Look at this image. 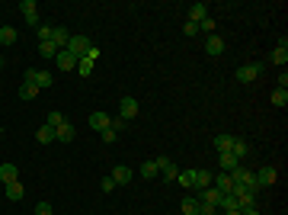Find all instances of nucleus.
I'll use <instances>...</instances> for the list:
<instances>
[{"label": "nucleus", "mask_w": 288, "mask_h": 215, "mask_svg": "<svg viewBox=\"0 0 288 215\" xmlns=\"http://www.w3.org/2000/svg\"><path fill=\"white\" fill-rule=\"evenodd\" d=\"M215 148H218V154H228L231 148H234V135H218L215 138Z\"/></svg>", "instance_id": "nucleus-24"}, {"label": "nucleus", "mask_w": 288, "mask_h": 215, "mask_svg": "<svg viewBox=\"0 0 288 215\" xmlns=\"http://www.w3.org/2000/svg\"><path fill=\"white\" fill-rule=\"evenodd\" d=\"M253 177H256V186H259V190H266V186H272V183H276V167H269V164H266V167H259V170L253 173Z\"/></svg>", "instance_id": "nucleus-5"}, {"label": "nucleus", "mask_w": 288, "mask_h": 215, "mask_svg": "<svg viewBox=\"0 0 288 215\" xmlns=\"http://www.w3.org/2000/svg\"><path fill=\"white\" fill-rule=\"evenodd\" d=\"M198 32H202V36H211V32H215V19H211V16H205L202 23H198Z\"/></svg>", "instance_id": "nucleus-35"}, {"label": "nucleus", "mask_w": 288, "mask_h": 215, "mask_svg": "<svg viewBox=\"0 0 288 215\" xmlns=\"http://www.w3.org/2000/svg\"><path fill=\"white\" fill-rule=\"evenodd\" d=\"M58 45H54V42H39V55H42V58H51V61H54V55H58Z\"/></svg>", "instance_id": "nucleus-26"}, {"label": "nucleus", "mask_w": 288, "mask_h": 215, "mask_svg": "<svg viewBox=\"0 0 288 215\" xmlns=\"http://www.w3.org/2000/svg\"><path fill=\"white\" fill-rule=\"evenodd\" d=\"M205 16H208V6L205 3H192L189 6V23H202Z\"/></svg>", "instance_id": "nucleus-18"}, {"label": "nucleus", "mask_w": 288, "mask_h": 215, "mask_svg": "<svg viewBox=\"0 0 288 215\" xmlns=\"http://www.w3.org/2000/svg\"><path fill=\"white\" fill-rule=\"evenodd\" d=\"M67 39H71V32H67L64 26H54V29H51V42L58 45V49H64V45H67Z\"/></svg>", "instance_id": "nucleus-19"}, {"label": "nucleus", "mask_w": 288, "mask_h": 215, "mask_svg": "<svg viewBox=\"0 0 288 215\" xmlns=\"http://www.w3.org/2000/svg\"><path fill=\"white\" fill-rule=\"evenodd\" d=\"M67 119H64V112H48V122L45 125H51V129H58V125H64Z\"/></svg>", "instance_id": "nucleus-34"}, {"label": "nucleus", "mask_w": 288, "mask_h": 215, "mask_svg": "<svg viewBox=\"0 0 288 215\" xmlns=\"http://www.w3.org/2000/svg\"><path fill=\"white\" fill-rule=\"evenodd\" d=\"M231 180H234V186H250V190H259V186H256V177H253V170H246L243 164H240L237 170H231Z\"/></svg>", "instance_id": "nucleus-2"}, {"label": "nucleus", "mask_w": 288, "mask_h": 215, "mask_svg": "<svg viewBox=\"0 0 288 215\" xmlns=\"http://www.w3.org/2000/svg\"><path fill=\"white\" fill-rule=\"evenodd\" d=\"M84 58H87V61H96V58H99V49H96V45H90V52H87Z\"/></svg>", "instance_id": "nucleus-42"}, {"label": "nucleus", "mask_w": 288, "mask_h": 215, "mask_svg": "<svg viewBox=\"0 0 288 215\" xmlns=\"http://www.w3.org/2000/svg\"><path fill=\"white\" fill-rule=\"evenodd\" d=\"M19 39V32L13 26H0V45H13Z\"/></svg>", "instance_id": "nucleus-22"}, {"label": "nucleus", "mask_w": 288, "mask_h": 215, "mask_svg": "<svg viewBox=\"0 0 288 215\" xmlns=\"http://www.w3.org/2000/svg\"><path fill=\"white\" fill-rule=\"evenodd\" d=\"M39 97V87L32 84V80H23V87H19V100H26V103H32V100Z\"/></svg>", "instance_id": "nucleus-15"}, {"label": "nucleus", "mask_w": 288, "mask_h": 215, "mask_svg": "<svg viewBox=\"0 0 288 215\" xmlns=\"http://www.w3.org/2000/svg\"><path fill=\"white\" fill-rule=\"evenodd\" d=\"M87 125H90L93 132H102V129H109V125H112V119H109L106 112H90V119H87Z\"/></svg>", "instance_id": "nucleus-9"}, {"label": "nucleus", "mask_w": 288, "mask_h": 215, "mask_svg": "<svg viewBox=\"0 0 288 215\" xmlns=\"http://www.w3.org/2000/svg\"><path fill=\"white\" fill-rule=\"evenodd\" d=\"M36 215H51V203H45V199H42V203L36 206Z\"/></svg>", "instance_id": "nucleus-39"}, {"label": "nucleus", "mask_w": 288, "mask_h": 215, "mask_svg": "<svg viewBox=\"0 0 288 215\" xmlns=\"http://www.w3.org/2000/svg\"><path fill=\"white\" fill-rule=\"evenodd\" d=\"M157 173H160V167H157V161H147V164H141V177H144V180H154Z\"/></svg>", "instance_id": "nucleus-28"}, {"label": "nucleus", "mask_w": 288, "mask_h": 215, "mask_svg": "<svg viewBox=\"0 0 288 215\" xmlns=\"http://www.w3.org/2000/svg\"><path fill=\"white\" fill-rule=\"evenodd\" d=\"M211 180H215V177H211L208 170L195 167V190H208V186H211Z\"/></svg>", "instance_id": "nucleus-20"}, {"label": "nucleus", "mask_w": 288, "mask_h": 215, "mask_svg": "<svg viewBox=\"0 0 288 215\" xmlns=\"http://www.w3.org/2000/svg\"><path fill=\"white\" fill-rule=\"evenodd\" d=\"M157 167H160L163 180H176V177H180V167H176L170 158H157Z\"/></svg>", "instance_id": "nucleus-8"}, {"label": "nucleus", "mask_w": 288, "mask_h": 215, "mask_svg": "<svg viewBox=\"0 0 288 215\" xmlns=\"http://www.w3.org/2000/svg\"><path fill=\"white\" fill-rule=\"evenodd\" d=\"M119 112H122V119H125V122H132V119L138 116V100H135V97H122Z\"/></svg>", "instance_id": "nucleus-6"}, {"label": "nucleus", "mask_w": 288, "mask_h": 215, "mask_svg": "<svg viewBox=\"0 0 288 215\" xmlns=\"http://www.w3.org/2000/svg\"><path fill=\"white\" fill-rule=\"evenodd\" d=\"M39 42H51V26L39 23Z\"/></svg>", "instance_id": "nucleus-36"}, {"label": "nucleus", "mask_w": 288, "mask_h": 215, "mask_svg": "<svg viewBox=\"0 0 288 215\" xmlns=\"http://www.w3.org/2000/svg\"><path fill=\"white\" fill-rule=\"evenodd\" d=\"M90 45H93V42H90L87 36H71V39H67V45H64V52H71V55L80 61V58L90 52Z\"/></svg>", "instance_id": "nucleus-1"}, {"label": "nucleus", "mask_w": 288, "mask_h": 215, "mask_svg": "<svg viewBox=\"0 0 288 215\" xmlns=\"http://www.w3.org/2000/svg\"><path fill=\"white\" fill-rule=\"evenodd\" d=\"M3 64H6V61H3V58H0V68H3Z\"/></svg>", "instance_id": "nucleus-46"}, {"label": "nucleus", "mask_w": 288, "mask_h": 215, "mask_svg": "<svg viewBox=\"0 0 288 215\" xmlns=\"http://www.w3.org/2000/svg\"><path fill=\"white\" fill-rule=\"evenodd\" d=\"M54 61H58V68H61V71H74V68H77V58H74L71 52H64V49L54 55Z\"/></svg>", "instance_id": "nucleus-10"}, {"label": "nucleus", "mask_w": 288, "mask_h": 215, "mask_svg": "<svg viewBox=\"0 0 288 215\" xmlns=\"http://www.w3.org/2000/svg\"><path fill=\"white\" fill-rule=\"evenodd\" d=\"M109 177L115 180V186H128V183H132V167H125V164H115Z\"/></svg>", "instance_id": "nucleus-7"}, {"label": "nucleus", "mask_w": 288, "mask_h": 215, "mask_svg": "<svg viewBox=\"0 0 288 215\" xmlns=\"http://www.w3.org/2000/svg\"><path fill=\"white\" fill-rule=\"evenodd\" d=\"M205 52H208V55H221V52H224V39L221 36H205Z\"/></svg>", "instance_id": "nucleus-14"}, {"label": "nucleus", "mask_w": 288, "mask_h": 215, "mask_svg": "<svg viewBox=\"0 0 288 215\" xmlns=\"http://www.w3.org/2000/svg\"><path fill=\"white\" fill-rule=\"evenodd\" d=\"M221 215H240V209H228V212H221Z\"/></svg>", "instance_id": "nucleus-45"}, {"label": "nucleus", "mask_w": 288, "mask_h": 215, "mask_svg": "<svg viewBox=\"0 0 288 215\" xmlns=\"http://www.w3.org/2000/svg\"><path fill=\"white\" fill-rule=\"evenodd\" d=\"M218 209H215V206H208V203H198V212L195 215H215Z\"/></svg>", "instance_id": "nucleus-38"}, {"label": "nucleus", "mask_w": 288, "mask_h": 215, "mask_svg": "<svg viewBox=\"0 0 288 215\" xmlns=\"http://www.w3.org/2000/svg\"><path fill=\"white\" fill-rule=\"evenodd\" d=\"M240 215H259V212H256V206H243V209H240Z\"/></svg>", "instance_id": "nucleus-44"}, {"label": "nucleus", "mask_w": 288, "mask_h": 215, "mask_svg": "<svg viewBox=\"0 0 288 215\" xmlns=\"http://www.w3.org/2000/svg\"><path fill=\"white\" fill-rule=\"evenodd\" d=\"M77 74H80V77H90V74H93V61L80 58V61H77Z\"/></svg>", "instance_id": "nucleus-32"}, {"label": "nucleus", "mask_w": 288, "mask_h": 215, "mask_svg": "<svg viewBox=\"0 0 288 215\" xmlns=\"http://www.w3.org/2000/svg\"><path fill=\"white\" fill-rule=\"evenodd\" d=\"M272 61H276L279 68H285V64H288V49H282V45H276V52H272Z\"/></svg>", "instance_id": "nucleus-31"}, {"label": "nucleus", "mask_w": 288, "mask_h": 215, "mask_svg": "<svg viewBox=\"0 0 288 215\" xmlns=\"http://www.w3.org/2000/svg\"><path fill=\"white\" fill-rule=\"evenodd\" d=\"M231 154H234V158L240 161V164H243V158L250 154V145H246L243 138H234V148H231Z\"/></svg>", "instance_id": "nucleus-21"}, {"label": "nucleus", "mask_w": 288, "mask_h": 215, "mask_svg": "<svg viewBox=\"0 0 288 215\" xmlns=\"http://www.w3.org/2000/svg\"><path fill=\"white\" fill-rule=\"evenodd\" d=\"M19 13L26 16V23H29V26H36V29H39V3H36V0H23V3H19Z\"/></svg>", "instance_id": "nucleus-4"}, {"label": "nucleus", "mask_w": 288, "mask_h": 215, "mask_svg": "<svg viewBox=\"0 0 288 215\" xmlns=\"http://www.w3.org/2000/svg\"><path fill=\"white\" fill-rule=\"evenodd\" d=\"M74 135H77V129H74L71 122H64V125L54 129V142H74Z\"/></svg>", "instance_id": "nucleus-13"}, {"label": "nucleus", "mask_w": 288, "mask_h": 215, "mask_svg": "<svg viewBox=\"0 0 288 215\" xmlns=\"http://www.w3.org/2000/svg\"><path fill=\"white\" fill-rule=\"evenodd\" d=\"M218 164H221V170H224V173H231V170H237V167H240V161L228 151V154H218Z\"/></svg>", "instance_id": "nucleus-16"}, {"label": "nucleus", "mask_w": 288, "mask_h": 215, "mask_svg": "<svg viewBox=\"0 0 288 215\" xmlns=\"http://www.w3.org/2000/svg\"><path fill=\"white\" fill-rule=\"evenodd\" d=\"M218 209H221V212H228V209H240V206H237V196H234V193H224L221 203H218Z\"/></svg>", "instance_id": "nucleus-27"}, {"label": "nucleus", "mask_w": 288, "mask_h": 215, "mask_svg": "<svg viewBox=\"0 0 288 215\" xmlns=\"http://www.w3.org/2000/svg\"><path fill=\"white\" fill-rule=\"evenodd\" d=\"M99 135H102V142H115V138H119V132H115L112 125H109V129H102Z\"/></svg>", "instance_id": "nucleus-37"}, {"label": "nucleus", "mask_w": 288, "mask_h": 215, "mask_svg": "<svg viewBox=\"0 0 288 215\" xmlns=\"http://www.w3.org/2000/svg\"><path fill=\"white\" fill-rule=\"evenodd\" d=\"M13 180H19V167L16 164H0V183H13Z\"/></svg>", "instance_id": "nucleus-12"}, {"label": "nucleus", "mask_w": 288, "mask_h": 215, "mask_svg": "<svg viewBox=\"0 0 288 215\" xmlns=\"http://www.w3.org/2000/svg\"><path fill=\"white\" fill-rule=\"evenodd\" d=\"M115 190V180L112 177H102V193H112Z\"/></svg>", "instance_id": "nucleus-41"}, {"label": "nucleus", "mask_w": 288, "mask_h": 215, "mask_svg": "<svg viewBox=\"0 0 288 215\" xmlns=\"http://www.w3.org/2000/svg\"><path fill=\"white\" fill-rule=\"evenodd\" d=\"M36 87L42 90V87H51V74L48 71H36Z\"/></svg>", "instance_id": "nucleus-33"}, {"label": "nucleus", "mask_w": 288, "mask_h": 215, "mask_svg": "<svg viewBox=\"0 0 288 215\" xmlns=\"http://www.w3.org/2000/svg\"><path fill=\"white\" fill-rule=\"evenodd\" d=\"M180 212H183V215H195V212H198V199H195V196H186V199L180 203Z\"/></svg>", "instance_id": "nucleus-25"}, {"label": "nucleus", "mask_w": 288, "mask_h": 215, "mask_svg": "<svg viewBox=\"0 0 288 215\" xmlns=\"http://www.w3.org/2000/svg\"><path fill=\"white\" fill-rule=\"evenodd\" d=\"M272 106L285 109V106H288V90H279V87H276V90H272Z\"/></svg>", "instance_id": "nucleus-30"}, {"label": "nucleus", "mask_w": 288, "mask_h": 215, "mask_svg": "<svg viewBox=\"0 0 288 215\" xmlns=\"http://www.w3.org/2000/svg\"><path fill=\"white\" fill-rule=\"evenodd\" d=\"M125 125H128V122H125V119H122V116H119V119H112V129H115V132H122V129H125Z\"/></svg>", "instance_id": "nucleus-43"}, {"label": "nucleus", "mask_w": 288, "mask_h": 215, "mask_svg": "<svg viewBox=\"0 0 288 215\" xmlns=\"http://www.w3.org/2000/svg\"><path fill=\"white\" fill-rule=\"evenodd\" d=\"M183 32H186V36H198V23H189V19H186V26H183Z\"/></svg>", "instance_id": "nucleus-40"}, {"label": "nucleus", "mask_w": 288, "mask_h": 215, "mask_svg": "<svg viewBox=\"0 0 288 215\" xmlns=\"http://www.w3.org/2000/svg\"><path fill=\"white\" fill-rule=\"evenodd\" d=\"M215 215H218V212H215Z\"/></svg>", "instance_id": "nucleus-47"}, {"label": "nucleus", "mask_w": 288, "mask_h": 215, "mask_svg": "<svg viewBox=\"0 0 288 215\" xmlns=\"http://www.w3.org/2000/svg\"><path fill=\"white\" fill-rule=\"evenodd\" d=\"M259 74H263V61H253V64H243V68H237V80H240V84H253Z\"/></svg>", "instance_id": "nucleus-3"}, {"label": "nucleus", "mask_w": 288, "mask_h": 215, "mask_svg": "<svg viewBox=\"0 0 288 215\" xmlns=\"http://www.w3.org/2000/svg\"><path fill=\"white\" fill-rule=\"evenodd\" d=\"M36 142L39 145H51L54 142V129H51V125H42V129L36 132Z\"/></svg>", "instance_id": "nucleus-23"}, {"label": "nucleus", "mask_w": 288, "mask_h": 215, "mask_svg": "<svg viewBox=\"0 0 288 215\" xmlns=\"http://www.w3.org/2000/svg\"><path fill=\"white\" fill-rule=\"evenodd\" d=\"M176 180H180V186H186V190H195V170H183Z\"/></svg>", "instance_id": "nucleus-29"}, {"label": "nucleus", "mask_w": 288, "mask_h": 215, "mask_svg": "<svg viewBox=\"0 0 288 215\" xmlns=\"http://www.w3.org/2000/svg\"><path fill=\"white\" fill-rule=\"evenodd\" d=\"M221 196H224V193H218L215 186H208V190H198V203H208V206H215V209H218V203H221Z\"/></svg>", "instance_id": "nucleus-11"}, {"label": "nucleus", "mask_w": 288, "mask_h": 215, "mask_svg": "<svg viewBox=\"0 0 288 215\" xmlns=\"http://www.w3.org/2000/svg\"><path fill=\"white\" fill-rule=\"evenodd\" d=\"M23 183H19V180H13V183H6V199H10V203H19V199H23Z\"/></svg>", "instance_id": "nucleus-17"}]
</instances>
